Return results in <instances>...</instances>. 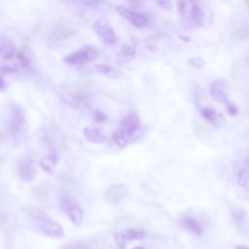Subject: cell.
Listing matches in <instances>:
<instances>
[{
  "label": "cell",
  "instance_id": "obj_1",
  "mask_svg": "<svg viewBox=\"0 0 249 249\" xmlns=\"http://www.w3.org/2000/svg\"><path fill=\"white\" fill-rule=\"evenodd\" d=\"M28 214L32 227L38 233L52 238H62L64 236L63 228L43 210L31 208Z\"/></svg>",
  "mask_w": 249,
  "mask_h": 249
},
{
  "label": "cell",
  "instance_id": "obj_2",
  "mask_svg": "<svg viewBox=\"0 0 249 249\" xmlns=\"http://www.w3.org/2000/svg\"><path fill=\"white\" fill-rule=\"evenodd\" d=\"M59 204L61 210L64 213V215L74 224L75 226L82 225L84 221V212L80 205L66 196H62L59 199Z\"/></svg>",
  "mask_w": 249,
  "mask_h": 249
},
{
  "label": "cell",
  "instance_id": "obj_3",
  "mask_svg": "<svg viewBox=\"0 0 249 249\" xmlns=\"http://www.w3.org/2000/svg\"><path fill=\"white\" fill-rule=\"evenodd\" d=\"M9 127L13 136L22 135L27 129V115L25 109L18 103H13L10 107Z\"/></svg>",
  "mask_w": 249,
  "mask_h": 249
},
{
  "label": "cell",
  "instance_id": "obj_4",
  "mask_svg": "<svg viewBox=\"0 0 249 249\" xmlns=\"http://www.w3.org/2000/svg\"><path fill=\"white\" fill-rule=\"evenodd\" d=\"M98 57V52L95 48L90 45H85L78 51L66 56L64 62L70 65H80L93 62Z\"/></svg>",
  "mask_w": 249,
  "mask_h": 249
},
{
  "label": "cell",
  "instance_id": "obj_5",
  "mask_svg": "<svg viewBox=\"0 0 249 249\" xmlns=\"http://www.w3.org/2000/svg\"><path fill=\"white\" fill-rule=\"evenodd\" d=\"M147 236V233L142 229H127L118 232L115 234V243L120 249H124L127 247L128 242L142 240Z\"/></svg>",
  "mask_w": 249,
  "mask_h": 249
},
{
  "label": "cell",
  "instance_id": "obj_6",
  "mask_svg": "<svg viewBox=\"0 0 249 249\" xmlns=\"http://www.w3.org/2000/svg\"><path fill=\"white\" fill-rule=\"evenodd\" d=\"M93 30L97 36L107 44H115L117 36L109 22L104 18L97 19L93 24Z\"/></svg>",
  "mask_w": 249,
  "mask_h": 249
},
{
  "label": "cell",
  "instance_id": "obj_7",
  "mask_svg": "<svg viewBox=\"0 0 249 249\" xmlns=\"http://www.w3.org/2000/svg\"><path fill=\"white\" fill-rule=\"evenodd\" d=\"M18 176L24 182H32L36 178L37 169L31 158L25 157L19 161Z\"/></svg>",
  "mask_w": 249,
  "mask_h": 249
},
{
  "label": "cell",
  "instance_id": "obj_8",
  "mask_svg": "<svg viewBox=\"0 0 249 249\" xmlns=\"http://www.w3.org/2000/svg\"><path fill=\"white\" fill-rule=\"evenodd\" d=\"M140 118L135 112H132L124 116L120 123V130L124 135H126L129 139L130 137L136 135L140 130Z\"/></svg>",
  "mask_w": 249,
  "mask_h": 249
},
{
  "label": "cell",
  "instance_id": "obj_9",
  "mask_svg": "<svg viewBox=\"0 0 249 249\" xmlns=\"http://www.w3.org/2000/svg\"><path fill=\"white\" fill-rule=\"evenodd\" d=\"M192 9H191V17L197 26L202 28H206L210 25L212 17L210 14L208 15L205 9L201 5L199 0H191Z\"/></svg>",
  "mask_w": 249,
  "mask_h": 249
},
{
  "label": "cell",
  "instance_id": "obj_10",
  "mask_svg": "<svg viewBox=\"0 0 249 249\" xmlns=\"http://www.w3.org/2000/svg\"><path fill=\"white\" fill-rule=\"evenodd\" d=\"M115 10L120 16H122L124 19L129 21L136 28L141 29V28L147 26V24H148V19L144 15L139 14L133 10H130L128 8H124L122 6H116Z\"/></svg>",
  "mask_w": 249,
  "mask_h": 249
},
{
  "label": "cell",
  "instance_id": "obj_11",
  "mask_svg": "<svg viewBox=\"0 0 249 249\" xmlns=\"http://www.w3.org/2000/svg\"><path fill=\"white\" fill-rule=\"evenodd\" d=\"M62 102L72 109H83L88 106V97L82 93H66L62 95Z\"/></svg>",
  "mask_w": 249,
  "mask_h": 249
},
{
  "label": "cell",
  "instance_id": "obj_12",
  "mask_svg": "<svg viewBox=\"0 0 249 249\" xmlns=\"http://www.w3.org/2000/svg\"><path fill=\"white\" fill-rule=\"evenodd\" d=\"M127 195V189L122 184H114L110 186L104 193L106 201L112 204L119 203Z\"/></svg>",
  "mask_w": 249,
  "mask_h": 249
},
{
  "label": "cell",
  "instance_id": "obj_13",
  "mask_svg": "<svg viewBox=\"0 0 249 249\" xmlns=\"http://www.w3.org/2000/svg\"><path fill=\"white\" fill-rule=\"evenodd\" d=\"M83 135L89 142L94 143V144H102L107 140V137L103 132H101L99 129L93 128V127L84 128Z\"/></svg>",
  "mask_w": 249,
  "mask_h": 249
},
{
  "label": "cell",
  "instance_id": "obj_14",
  "mask_svg": "<svg viewBox=\"0 0 249 249\" xmlns=\"http://www.w3.org/2000/svg\"><path fill=\"white\" fill-rule=\"evenodd\" d=\"M210 91H211V95L215 101L224 103V104H226L229 101L226 93V84L224 81L217 80L213 82L211 85Z\"/></svg>",
  "mask_w": 249,
  "mask_h": 249
},
{
  "label": "cell",
  "instance_id": "obj_15",
  "mask_svg": "<svg viewBox=\"0 0 249 249\" xmlns=\"http://www.w3.org/2000/svg\"><path fill=\"white\" fill-rule=\"evenodd\" d=\"M182 225L186 230H188L196 235H201L202 233V227L200 224V222H198L196 219L192 217H186L185 219H183Z\"/></svg>",
  "mask_w": 249,
  "mask_h": 249
},
{
  "label": "cell",
  "instance_id": "obj_16",
  "mask_svg": "<svg viewBox=\"0 0 249 249\" xmlns=\"http://www.w3.org/2000/svg\"><path fill=\"white\" fill-rule=\"evenodd\" d=\"M202 115L204 117V119H206L208 122L212 123V124H217V122H219V114L212 108L209 107H204L202 110Z\"/></svg>",
  "mask_w": 249,
  "mask_h": 249
},
{
  "label": "cell",
  "instance_id": "obj_17",
  "mask_svg": "<svg viewBox=\"0 0 249 249\" xmlns=\"http://www.w3.org/2000/svg\"><path fill=\"white\" fill-rule=\"evenodd\" d=\"M112 138H113V140L115 141V143H116L119 147L124 148V147H126V146L129 144V140H130V139H129L126 135H124L121 131L115 132V133L113 134Z\"/></svg>",
  "mask_w": 249,
  "mask_h": 249
},
{
  "label": "cell",
  "instance_id": "obj_18",
  "mask_svg": "<svg viewBox=\"0 0 249 249\" xmlns=\"http://www.w3.org/2000/svg\"><path fill=\"white\" fill-rule=\"evenodd\" d=\"M39 165H40V168L42 169V171H43L44 172H46V173H48V174H50V175L54 174L56 166H55L47 157L43 158V159L40 161Z\"/></svg>",
  "mask_w": 249,
  "mask_h": 249
},
{
  "label": "cell",
  "instance_id": "obj_19",
  "mask_svg": "<svg viewBox=\"0 0 249 249\" xmlns=\"http://www.w3.org/2000/svg\"><path fill=\"white\" fill-rule=\"evenodd\" d=\"M94 69L96 70V72L104 76H112L114 74V69L112 68V66L108 64H104V63L95 64Z\"/></svg>",
  "mask_w": 249,
  "mask_h": 249
},
{
  "label": "cell",
  "instance_id": "obj_20",
  "mask_svg": "<svg viewBox=\"0 0 249 249\" xmlns=\"http://www.w3.org/2000/svg\"><path fill=\"white\" fill-rule=\"evenodd\" d=\"M249 180V169L247 168H243L239 173H238V177H237V182H238V185L240 187H243L247 184Z\"/></svg>",
  "mask_w": 249,
  "mask_h": 249
},
{
  "label": "cell",
  "instance_id": "obj_21",
  "mask_svg": "<svg viewBox=\"0 0 249 249\" xmlns=\"http://www.w3.org/2000/svg\"><path fill=\"white\" fill-rule=\"evenodd\" d=\"M47 158H48L56 167L58 166L60 157H59V154H58V152H57L56 149L51 148V149L49 150V153H48V155H47Z\"/></svg>",
  "mask_w": 249,
  "mask_h": 249
},
{
  "label": "cell",
  "instance_id": "obj_22",
  "mask_svg": "<svg viewBox=\"0 0 249 249\" xmlns=\"http://www.w3.org/2000/svg\"><path fill=\"white\" fill-rule=\"evenodd\" d=\"M121 52L123 55H126L128 57H133L136 55V49L131 45H123L121 47Z\"/></svg>",
  "mask_w": 249,
  "mask_h": 249
},
{
  "label": "cell",
  "instance_id": "obj_23",
  "mask_svg": "<svg viewBox=\"0 0 249 249\" xmlns=\"http://www.w3.org/2000/svg\"><path fill=\"white\" fill-rule=\"evenodd\" d=\"M225 105H226V109H227V112H228V114H229V115H231V116H234V115H236V114H237L238 110H237V107H236V105H235V104L232 103L231 101H228Z\"/></svg>",
  "mask_w": 249,
  "mask_h": 249
},
{
  "label": "cell",
  "instance_id": "obj_24",
  "mask_svg": "<svg viewBox=\"0 0 249 249\" xmlns=\"http://www.w3.org/2000/svg\"><path fill=\"white\" fill-rule=\"evenodd\" d=\"M189 62L193 66H195L197 68H203V66L205 64L204 61L201 58H193V59H190Z\"/></svg>",
  "mask_w": 249,
  "mask_h": 249
},
{
  "label": "cell",
  "instance_id": "obj_25",
  "mask_svg": "<svg viewBox=\"0 0 249 249\" xmlns=\"http://www.w3.org/2000/svg\"><path fill=\"white\" fill-rule=\"evenodd\" d=\"M157 3L163 9L170 10L171 8V0H157Z\"/></svg>",
  "mask_w": 249,
  "mask_h": 249
},
{
  "label": "cell",
  "instance_id": "obj_26",
  "mask_svg": "<svg viewBox=\"0 0 249 249\" xmlns=\"http://www.w3.org/2000/svg\"><path fill=\"white\" fill-rule=\"evenodd\" d=\"M186 6H187V0H178V12L181 15L185 14Z\"/></svg>",
  "mask_w": 249,
  "mask_h": 249
},
{
  "label": "cell",
  "instance_id": "obj_27",
  "mask_svg": "<svg viewBox=\"0 0 249 249\" xmlns=\"http://www.w3.org/2000/svg\"><path fill=\"white\" fill-rule=\"evenodd\" d=\"M94 120L96 121V122H99V123H101V122H103L106 118H105V116L103 115V114H101L100 112H97V113H95L94 114Z\"/></svg>",
  "mask_w": 249,
  "mask_h": 249
},
{
  "label": "cell",
  "instance_id": "obj_28",
  "mask_svg": "<svg viewBox=\"0 0 249 249\" xmlns=\"http://www.w3.org/2000/svg\"><path fill=\"white\" fill-rule=\"evenodd\" d=\"M236 249H249V247H246V246H242V245H240V246H237V247H236Z\"/></svg>",
  "mask_w": 249,
  "mask_h": 249
},
{
  "label": "cell",
  "instance_id": "obj_29",
  "mask_svg": "<svg viewBox=\"0 0 249 249\" xmlns=\"http://www.w3.org/2000/svg\"><path fill=\"white\" fill-rule=\"evenodd\" d=\"M133 249H145L143 246H135Z\"/></svg>",
  "mask_w": 249,
  "mask_h": 249
},
{
  "label": "cell",
  "instance_id": "obj_30",
  "mask_svg": "<svg viewBox=\"0 0 249 249\" xmlns=\"http://www.w3.org/2000/svg\"><path fill=\"white\" fill-rule=\"evenodd\" d=\"M247 4H248V6H249V0H247Z\"/></svg>",
  "mask_w": 249,
  "mask_h": 249
}]
</instances>
